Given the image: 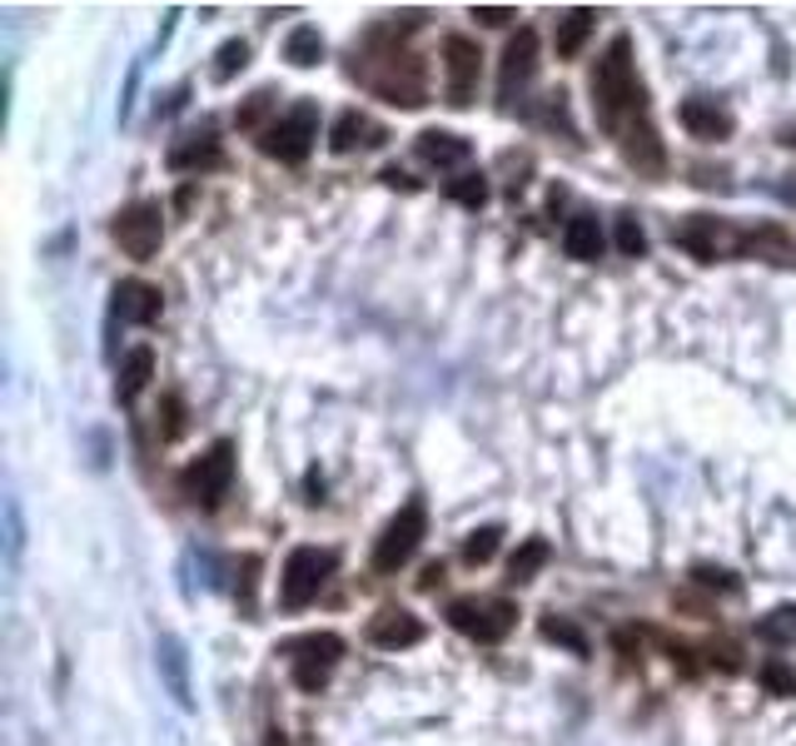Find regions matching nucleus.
Instances as JSON below:
<instances>
[{
	"instance_id": "9",
	"label": "nucleus",
	"mask_w": 796,
	"mask_h": 746,
	"mask_svg": "<svg viewBox=\"0 0 796 746\" xmlns=\"http://www.w3.org/2000/svg\"><path fill=\"white\" fill-rule=\"evenodd\" d=\"M109 234H115V244L125 249L129 259H155L159 239H165V209H159V199H135V204H125L115 214V224H109Z\"/></svg>"
},
{
	"instance_id": "35",
	"label": "nucleus",
	"mask_w": 796,
	"mask_h": 746,
	"mask_svg": "<svg viewBox=\"0 0 796 746\" xmlns=\"http://www.w3.org/2000/svg\"><path fill=\"white\" fill-rule=\"evenodd\" d=\"M473 20H483V25H507V20H517L513 6H473Z\"/></svg>"
},
{
	"instance_id": "12",
	"label": "nucleus",
	"mask_w": 796,
	"mask_h": 746,
	"mask_svg": "<svg viewBox=\"0 0 796 746\" xmlns=\"http://www.w3.org/2000/svg\"><path fill=\"white\" fill-rule=\"evenodd\" d=\"M622 159H627V169H637L642 179H662L667 175V145H662V135H657V125L647 115L637 119V125L622 129Z\"/></svg>"
},
{
	"instance_id": "17",
	"label": "nucleus",
	"mask_w": 796,
	"mask_h": 746,
	"mask_svg": "<svg viewBox=\"0 0 796 746\" xmlns=\"http://www.w3.org/2000/svg\"><path fill=\"white\" fill-rule=\"evenodd\" d=\"M219 165H224V149H219L214 129L185 135L175 149H169V169H219Z\"/></svg>"
},
{
	"instance_id": "29",
	"label": "nucleus",
	"mask_w": 796,
	"mask_h": 746,
	"mask_svg": "<svg viewBox=\"0 0 796 746\" xmlns=\"http://www.w3.org/2000/svg\"><path fill=\"white\" fill-rule=\"evenodd\" d=\"M756 676H762V686H766L772 696H796V666H786L782 656L762 662V672H756Z\"/></svg>"
},
{
	"instance_id": "11",
	"label": "nucleus",
	"mask_w": 796,
	"mask_h": 746,
	"mask_svg": "<svg viewBox=\"0 0 796 746\" xmlns=\"http://www.w3.org/2000/svg\"><path fill=\"white\" fill-rule=\"evenodd\" d=\"M533 75H537V30H517L513 40H507V50H503V70H498V99L503 105H513L517 95H523L527 85H533Z\"/></svg>"
},
{
	"instance_id": "39",
	"label": "nucleus",
	"mask_w": 796,
	"mask_h": 746,
	"mask_svg": "<svg viewBox=\"0 0 796 746\" xmlns=\"http://www.w3.org/2000/svg\"><path fill=\"white\" fill-rule=\"evenodd\" d=\"M264 746H289V736L279 732V726H269V732H264Z\"/></svg>"
},
{
	"instance_id": "13",
	"label": "nucleus",
	"mask_w": 796,
	"mask_h": 746,
	"mask_svg": "<svg viewBox=\"0 0 796 746\" xmlns=\"http://www.w3.org/2000/svg\"><path fill=\"white\" fill-rule=\"evenodd\" d=\"M364 637H368V647H378V652H404V647L423 642V622H418L413 612H404V607H384V612L368 617Z\"/></svg>"
},
{
	"instance_id": "14",
	"label": "nucleus",
	"mask_w": 796,
	"mask_h": 746,
	"mask_svg": "<svg viewBox=\"0 0 796 746\" xmlns=\"http://www.w3.org/2000/svg\"><path fill=\"white\" fill-rule=\"evenodd\" d=\"M677 119H682V129H687V135H692V139H706V145H716V139H732V129H736L732 109H726V105H716V99H706V95L682 99Z\"/></svg>"
},
{
	"instance_id": "27",
	"label": "nucleus",
	"mask_w": 796,
	"mask_h": 746,
	"mask_svg": "<svg viewBox=\"0 0 796 746\" xmlns=\"http://www.w3.org/2000/svg\"><path fill=\"white\" fill-rule=\"evenodd\" d=\"M448 199H453V204H463V209H483L488 204V179L468 169V175L448 179Z\"/></svg>"
},
{
	"instance_id": "15",
	"label": "nucleus",
	"mask_w": 796,
	"mask_h": 746,
	"mask_svg": "<svg viewBox=\"0 0 796 746\" xmlns=\"http://www.w3.org/2000/svg\"><path fill=\"white\" fill-rule=\"evenodd\" d=\"M159 308H165V294L145 279H119L115 284V318L119 324H155Z\"/></svg>"
},
{
	"instance_id": "7",
	"label": "nucleus",
	"mask_w": 796,
	"mask_h": 746,
	"mask_svg": "<svg viewBox=\"0 0 796 746\" xmlns=\"http://www.w3.org/2000/svg\"><path fill=\"white\" fill-rule=\"evenodd\" d=\"M314 139H318V109L308 105V99H298L284 119H274V125L259 135V149H264L269 159H279V165H304Z\"/></svg>"
},
{
	"instance_id": "24",
	"label": "nucleus",
	"mask_w": 796,
	"mask_h": 746,
	"mask_svg": "<svg viewBox=\"0 0 796 746\" xmlns=\"http://www.w3.org/2000/svg\"><path fill=\"white\" fill-rule=\"evenodd\" d=\"M537 632L547 637V642H557V647H567L573 656H587L593 647H587V637H583V627H573L567 617H557V612H547L543 622H537Z\"/></svg>"
},
{
	"instance_id": "30",
	"label": "nucleus",
	"mask_w": 796,
	"mask_h": 746,
	"mask_svg": "<svg viewBox=\"0 0 796 746\" xmlns=\"http://www.w3.org/2000/svg\"><path fill=\"white\" fill-rule=\"evenodd\" d=\"M692 582L706 587V592H722V597H736V592H742V582H736L726 567H712V563H696V567H692Z\"/></svg>"
},
{
	"instance_id": "26",
	"label": "nucleus",
	"mask_w": 796,
	"mask_h": 746,
	"mask_svg": "<svg viewBox=\"0 0 796 746\" xmlns=\"http://www.w3.org/2000/svg\"><path fill=\"white\" fill-rule=\"evenodd\" d=\"M756 637L762 642H796V602H782L756 622Z\"/></svg>"
},
{
	"instance_id": "38",
	"label": "nucleus",
	"mask_w": 796,
	"mask_h": 746,
	"mask_svg": "<svg viewBox=\"0 0 796 746\" xmlns=\"http://www.w3.org/2000/svg\"><path fill=\"white\" fill-rule=\"evenodd\" d=\"M438 582H443V563H428V567H423V577H418V587H423V592H433Z\"/></svg>"
},
{
	"instance_id": "3",
	"label": "nucleus",
	"mask_w": 796,
	"mask_h": 746,
	"mask_svg": "<svg viewBox=\"0 0 796 746\" xmlns=\"http://www.w3.org/2000/svg\"><path fill=\"white\" fill-rule=\"evenodd\" d=\"M448 622H453V632L493 647L517 627V602H507V597H453L448 602Z\"/></svg>"
},
{
	"instance_id": "25",
	"label": "nucleus",
	"mask_w": 796,
	"mask_h": 746,
	"mask_svg": "<svg viewBox=\"0 0 796 746\" xmlns=\"http://www.w3.org/2000/svg\"><path fill=\"white\" fill-rule=\"evenodd\" d=\"M498 543H503V527H498V523H488V527H473V533L463 537V563H468V567H483V563H493Z\"/></svg>"
},
{
	"instance_id": "41",
	"label": "nucleus",
	"mask_w": 796,
	"mask_h": 746,
	"mask_svg": "<svg viewBox=\"0 0 796 746\" xmlns=\"http://www.w3.org/2000/svg\"><path fill=\"white\" fill-rule=\"evenodd\" d=\"M782 145H796V125H786V129H782Z\"/></svg>"
},
{
	"instance_id": "37",
	"label": "nucleus",
	"mask_w": 796,
	"mask_h": 746,
	"mask_svg": "<svg viewBox=\"0 0 796 746\" xmlns=\"http://www.w3.org/2000/svg\"><path fill=\"white\" fill-rule=\"evenodd\" d=\"M384 185H388V189H418L413 179H408V175H404V169H398V165H388V169H384Z\"/></svg>"
},
{
	"instance_id": "18",
	"label": "nucleus",
	"mask_w": 796,
	"mask_h": 746,
	"mask_svg": "<svg viewBox=\"0 0 796 746\" xmlns=\"http://www.w3.org/2000/svg\"><path fill=\"white\" fill-rule=\"evenodd\" d=\"M563 254L577 259V264H597L603 259V229H597V214H573L563 224Z\"/></svg>"
},
{
	"instance_id": "21",
	"label": "nucleus",
	"mask_w": 796,
	"mask_h": 746,
	"mask_svg": "<svg viewBox=\"0 0 796 746\" xmlns=\"http://www.w3.org/2000/svg\"><path fill=\"white\" fill-rule=\"evenodd\" d=\"M384 129L374 125L368 115H358V109H344V115L334 119V129H328V145L338 149V155H348V149H358V145H384Z\"/></svg>"
},
{
	"instance_id": "40",
	"label": "nucleus",
	"mask_w": 796,
	"mask_h": 746,
	"mask_svg": "<svg viewBox=\"0 0 796 746\" xmlns=\"http://www.w3.org/2000/svg\"><path fill=\"white\" fill-rule=\"evenodd\" d=\"M782 199H792L796 204V175H792V185H782Z\"/></svg>"
},
{
	"instance_id": "6",
	"label": "nucleus",
	"mask_w": 796,
	"mask_h": 746,
	"mask_svg": "<svg viewBox=\"0 0 796 746\" xmlns=\"http://www.w3.org/2000/svg\"><path fill=\"white\" fill-rule=\"evenodd\" d=\"M229 483H234V443H229V438L209 443L205 453H199L195 463L179 473L185 497H189V503H199V507H219V497L229 493Z\"/></svg>"
},
{
	"instance_id": "19",
	"label": "nucleus",
	"mask_w": 796,
	"mask_h": 746,
	"mask_svg": "<svg viewBox=\"0 0 796 746\" xmlns=\"http://www.w3.org/2000/svg\"><path fill=\"white\" fill-rule=\"evenodd\" d=\"M593 25H597V10H593V6H573V10H563V15H557V30H553V50H557V60H573L577 50L587 45Z\"/></svg>"
},
{
	"instance_id": "8",
	"label": "nucleus",
	"mask_w": 796,
	"mask_h": 746,
	"mask_svg": "<svg viewBox=\"0 0 796 746\" xmlns=\"http://www.w3.org/2000/svg\"><path fill=\"white\" fill-rule=\"evenodd\" d=\"M284 656L294 662V686L298 692H318L334 676L338 656H344V637L338 632H304L284 642Z\"/></svg>"
},
{
	"instance_id": "4",
	"label": "nucleus",
	"mask_w": 796,
	"mask_h": 746,
	"mask_svg": "<svg viewBox=\"0 0 796 746\" xmlns=\"http://www.w3.org/2000/svg\"><path fill=\"white\" fill-rule=\"evenodd\" d=\"M672 244L687 249L692 259H702V264L746 254V234L742 229H732L726 219H716V214H687L682 224H672Z\"/></svg>"
},
{
	"instance_id": "28",
	"label": "nucleus",
	"mask_w": 796,
	"mask_h": 746,
	"mask_svg": "<svg viewBox=\"0 0 796 746\" xmlns=\"http://www.w3.org/2000/svg\"><path fill=\"white\" fill-rule=\"evenodd\" d=\"M244 65H249V45H244V40H224V45L214 50V80H219V85H224V80H234Z\"/></svg>"
},
{
	"instance_id": "22",
	"label": "nucleus",
	"mask_w": 796,
	"mask_h": 746,
	"mask_svg": "<svg viewBox=\"0 0 796 746\" xmlns=\"http://www.w3.org/2000/svg\"><path fill=\"white\" fill-rule=\"evenodd\" d=\"M547 557H553V547H547V537H527V543L517 547L513 557H507V577H513L517 587H523V582H533V577L547 567Z\"/></svg>"
},
{
	"instance_id": "5",
	"label": "nucleus",
	"mask_w": 796,
	"mask_h": 746,
	"mask_svg": "<svg viewBox=\"0 0 796 746\" xmlns=\"http://www.w3.org/2000/svg\"><path fill=\"white\" fill-rule=\"evenodd\" d=\"M423 533H428V507H423V497H408V503L398 507L394 517H388L384 533H378V543H374V572H398V567H404L408 557L418 553Z\"/></svg>"
},
{
	"instance_id": "32",
	"label": "nucleus",
	"mask_w": 796,
	"mask_h": 746,
	"mask_svg": "<svg viewBox=\"0 0 796 746\" xmlns=\"http://www.w3.org/2000/svg\"><path fill=\"white\" fill-rule=\"evenodd\" d=\"M179 433H185V398L165 393L159 398V438L169 443V438H179Z\"/></svg>"
},
{
	"instance_id": "36",
	"label": "nucleus",
	"mask_w": 796,
	"mask_h": 746,
	"mask_svg": "<svg viewBox=\"0 0 796 746\" xmlns=\"http://www.w3.org/2000/svg\"><path fill=\"white\" fill-rule=\"evenodd\" d=\"M712 662H716V666H722V672H736V666H742V662H736V647H732V642H722V647H712Z\"/></svg>"
},
{
	"instance_id": "20",
	"label": "nucleus",
	"mask_w": 796,
	"mask_h": 746,
	"mask_svg": "<svg viewBox=\"0 0 796 746\" xmlns=\"http://www.w3.org/2000/svg\"><path fill=\"white\" fill-rule=\"evenodd\" d=\"M155 378V354H149L145 344L129 348L125 358H119V374H115V398L119 403H135L139 393H145V383Z\"/></svg>"
},
{
	"instance_id": "31",
	"label": "nucleus",
	"mask_w": 796,
	"mask_h": 746,
	"mask_svg": "<svg viewBox=\"0 0 796 746\" xmlns=\"http://www.w3.org/2000/svg\"><path fill=\"white\" fill-rule=\"evenodd\" d=\"M269 109H274V90H254V95H249L244 105H239L234 125H239V129H259V125H264Z\"/></svg>"
},
{
	"instance_id": "10",
	"label": "nucleus",
	"mask_w": 796,
	"mask_h": 746,
	"mask_svg": "<svg viewBox=\"0 0 796 746\" xmlns=\"http://www.w3.org/2000/svg\"><path fill=\"white\" fill-rule=\"evenodd\" d=\"M478 75H483V50L468 35L443 40V95L453 109H468L478 95Z\"/></svg>"
},
{
	"instance_id": "23",
	"label": "nucleus",
	"mask_w": 796,
	"mask_h": 746,
	"mask_svg": "<svg viewBox=\"0 0 796 746\" xmlns=\"http://www.w3.org/2000/svg\"><path fill=\"white\" fill-rule=\"evenodd\" d=\"M284 60L289 65H298V70L318 65V60H324V35H318L314 25H294L289 30V40H284Z\"/></svg>"
},
{
	"instance_id": "2",
	"label": "nucleus",
	"mask_w": 796,
	"mask_h": 746,
	"mask_svg": "<svg viewBox=\"0 0 796 746\" xmlns=\"http://www.w3.org/2000/svg\"><path fill=\"white\" fill-rule=\"evenodd\" d=\"M334 567H338L334 547H294V553H289V563H284V572H279V607H284V612L308 607L328 587Z\"/></svg>"
},
{
	"instance_id": "33",
	"label": "nucleus",
	"mask_w": 796,
	"mask_h": 746,
	"mask_svg": "<svg viewBox=\"0 0 796 746\" xmlns=\"http://www.w3.org/2000/svg\"><path fill=\"white\" fill-rule=\"evenodd\" d=\"M617 249H622V254H647V229L637 224V214H622L617 219Z\"/></svg>"
},
{
	"instance_id": "16",
	"label": "nucleus",
	"mask_w": 796,
	"mask_h": 746,
	"mask_svg": "<svg viewBox=\"0 0 796 746\" xmlns=\"http://www.w3.org/2000/svg\"><path fill=\"white\" fill-rule=\"evenodd\" d=\"M468 155H473V145L463 135H453V129H423L418 135V159L433 169H458L468 165Z\"/></svg>"
},
{
	"instance_id": "1",
	"label": "nucleus",
	"mask_w": 796,
	"mask_h": 746,
	"mask_svg": "<svg viewBox=\"0 0 796 746\" xmlns=\"http://www.w3.org/2000/svg\"><path fill=\"white\" fill-rule=\"evenodd\" d=\"M593 115L603 129H627L647 115V90L637 80L632 40L627 35H612V45L593 65Z\"/></svg>"
},
{
	"instance_id": "34",
	"label": "nucleus",
	"mask_w": 796,
	"mask_h": 746,
	"mask_svg": "<svg viewBox=\"0 0 796 746\" xmlns=\"http://www.w3.org/2000/svg\"><path fill=\"white\" fill-rule=\"evenodd\" d=\"M239 567H244V582H239V602H244V612H254V582H259L254 572H259V557L249 553V557H244V563H239Z\"/></svg>"
}]
</instances>
